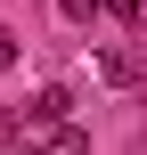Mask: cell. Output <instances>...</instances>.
Returning a JSON list of instances; mask_svg holds the SVG:
<instances>
[{
  "instance_id": "1",
  "label": "cell",
  "mask_w": 147,
  "mask_h": 155,
  "mask_svg": "<svg viewBox=\"0 0 147 155\" xmlns=\"http://www.w3.org/2000/svg\"><path fill=\"white\" fill-rule=\"evenodd\" d=\"M98 82L106 90H139L147 82V49L131 41V49H98Z\"/></svg>"
},
{
  "instance_id": "2",
  "label": "cell",
  "mask_w": 147,
  "mask_h": 155,
  "mask_svg": "<svg viewBox=\"0 0 147 155\" xmlns=\"http://www.w3.org/2000/svg\"><path fill=\"white\" fill-rule=\"evenodd\" d=\"M65 106H74V98H65V90H41V98H33V106H25V114H33V123H65Z\"/></svg>"
},
{
  "instance_id": "3",
  "label": "cell",
  "mask_w": 147,
  "mask_h": 155,
  "mask_svg": "<svg viewBox=\"0 0 147 155\" xmlns=\"http://www.w3.org/2000/svg\"><path fill=\"white\" fill-rule=\"evenodd\" d=\"M57 16H65V25H98V16H106V0H57Z\"/></svg>"
},
{
  "instance_id": "4",
  "label": "cell",
  "mask_w": 147,
  "mask_h": 155,
  "mask_svg": "<svg viewBox=\"0 0 147 155\" xmlns=\"http://www.w3.org/2000/svg\"><path fill=\"white\" fill-rule=\"evenodd\" d=\"M0 147H25V131H16V114L0 106Z\"/></svg>"
},
{
  "instance_id": "5",
  "label": "cell",
  "mask_w": 147,
  "mask_h": 155,
  "mask_svg": "<svg viewBox=\"0 0 147 155\" xmlns=\"http://www.w3.org/2000/svg\"><path fill=\"white\" fill-rule=\"evenodd\" d=\"M16 49H25V41H16V33H8V25H0V74H8V65H16Z\"/></svg>"
}]
</instances>
